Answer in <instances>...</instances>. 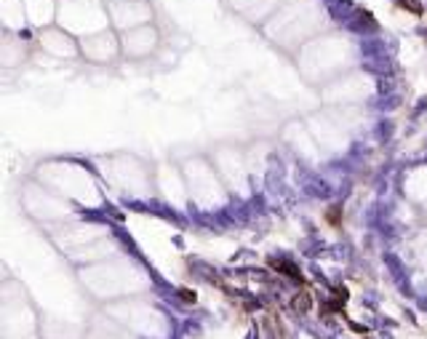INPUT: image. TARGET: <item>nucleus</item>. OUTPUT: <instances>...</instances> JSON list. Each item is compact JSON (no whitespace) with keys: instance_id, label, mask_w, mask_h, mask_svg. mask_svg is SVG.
<instances>
[{"instance_id":"1","label":"nucleus","mask_w":427,"mask_h":339,"mask_svg":"<svg viewBox=\"0 0 427 339\" xmlns=\"http://www.w3.org/2000/svg\"><path fill=\"white\" fill-rule=\"evenodd\" d=\"M270 267H272V270H275L278 275H286L289 280H294V283H304V278H302V270H299V267H296L294 262H289V259H275V256H272V259L267 262Z\"/></svg>"},{"instance_id":"2","label":"nucleus","mask_w":427,"mask_h":339,"mask_svg":"<svg viewBox=\"0 0 427 339\" xmlns=\"http://www.w3.org/2000/svg\"><path fill=\"white\" fill-rule=\"evenodd\" d=\"M347 299H350L347 288H345V286H337L334 291H331V302L323 307V315H328V312H342V310H345V305H347Z\"/></svg>"},{"instance_id":"3","label":"nucleus","mask_w":427,"mask_h":339,"mask_svg":"<svg viewBox=\"0 0 427 339\" xmlns=\"http://www.w3.org/2000/svg\"><path fill=\"white\" fill-rule=\"evenodd\" d=\"M291 307H294L296 312H310V310H313V297L307 294V291H299V294L291 299Z\"/></svg>"},{"instance_id":"5","label":"nucleus","mask_w":427,"mask_h":339,"mask_svg":"<svg viewBox=\"0 0 427 339\" xmlns=\"http://www.w3.org/2000/svg\"><path fill=\"white\" fill-rule=\"evenodd\" d=\"M179 297H182V302H187V305H195V291H189V288H179Z\"/></svg>"},{"instance_id":"4","label":"nucleus","mask_w":427,"mask_h":339,"mask_svg":"<svg viewBox=\"0 0 427 339\" xmlns=\"http://www.w3.org/2000/svg\"><path fill=\"white\" fill-rule=\"evenodd\" d=\"M326 219L331 222V225H339V222H342V208H339V206H331L328 214H326Z\"/></svg>"}]
</instances>
